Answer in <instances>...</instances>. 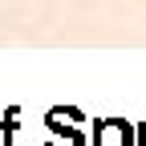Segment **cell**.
<instances>
[{
	"mask_svg": "<svg viewBox=\"0 0 146 146\" xmlns=\"http://www.w3.org/2000/svg\"><path fill=\"white\" fill-rule=\"evenodd\" d=\"M45 126H49V146H85V134H81V110H65V106H57V110H49L45 114Z\"/></svg>",
	"mask_w": 146,
	"mask_h": 146,
	"instance_id": "6da1fadb",
	"label": "cell"
},
{
	"mask_svg": "<svg viewBox=\"0 0 146 146\" xmlns=\"http://www.w3.org/2000/svg\"><path fill=\"white\" fill-rule=\"evenodd\" d=\"M134 146H146V122L134 126Z\"/></svg>",
	"mask_w": 146,
	"mask_h": 146,
	"instance_id": "277c9868",
	"label": "cell"
},
{
	"mask_svg": "<svg viewBox=\"0 0 146 146\" xmlns=\"http://www.w3.org/2000/svg\"><path fill=\"white\" fill-rule=\"evenodd\" d=\"M16 114H21V110H8L4 114V122H0V146H12V138H16Z\"/></svg>",
	"mask_w": 146,
	"mask_h": 146,
	"instance_id": "3957f363",
	"label": "cell"
},
{
	"mask_svg": "<svg viewBox=\"0 0 146 146\" xmlns=\"http://www.w3.org/2000/svg\"><path fill=\"white\" fill-rule=\"evenodd\" d=\"M94 146H134V126L126 118H106L94 126Z\"/></svg>",
	"mask_w": 146,
	"mask_h": 146,
	"instance_id": "7a4b0ae2",
	"label": "cell"
}]
</instances>
